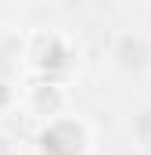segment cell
Wrapping results in <instances>:
<instances>
[{"instance_id": "4", "label": "cell", "mask_w": 151, "mask_h": 155, "mask_svg": "<svg viewBox=\"0 0 151 155\" xmlns=\"http://www.w3.org/2000/svg\"><path fill=\"white\" fill-rule=\"evenodd\" d=\"M18 105H22L18 87H14L7 76H0V112H11V108H18Z\"/></svg>"}, {"instance_id": "2", "label": "cell", "mask_w": 151, "mask_h": 155, "mask_svg": "<svg viewBox=\"0 0 151 155\" xmlns=\"http://www.w3.org/2000/svg\"><path fill=\"white\" fill-rule=\"evenodd\" d=\"M22 112L36 123L58 119L65 112H72V94L58 76H36L25 90H22Z\"/></svg>"}, {"instance_id": "1", "label": "cell", "mask_w": 151, "mask_h": 155, "mask_svg": "<svg viewBox=\"0 0 151 155\" xmlns=\"http://www.w3.org/2000/svg\"><path fill=\"white\" fill-rule=\"evenodd\" d=\"M90 144L94 130L83 116H76V108L40 123L36 130V155H90Z\"/></svg>"}, {"instance_id": "3", "label": "cell", "mask_w": 151, "mask_h": 155, "mask_svg": "<svg viewBox=\"0 0 151 155\" xmlns=\"http://www.w3.org/2000/svg\"><path fill=\"white\" fill-rule=\"evenodd\" d=\"M69 40L61 33H36L29 40V65L36 69L40 76H58L69 65Z\"/></svg>"}]
</instances>
